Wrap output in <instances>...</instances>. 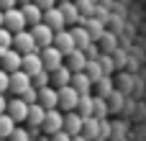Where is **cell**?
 Listing matches in <instances>:
<instances>
[{
    "mask_svg": "<svg viewBox=\"0 0 146 141\" xmlns=\"http://www.w3.org/2000/svg\"><path fill=\"white\" fill-rule=\"evenodd\" d=\"M31 87V77L26 74V72H13V74H8V92H13L15 98H21L26 90Z\"/></svg>",
    "mask_w": 146,
    "mask_h": 141,
    "instance_id": "cell-6",
    "label": "cell"
},
{
    "mask_svg": "<svg viewBox=\"0 0 146 141\" xmlns=\"http://www.w3.org/2000/svg\"><path fill=\"white\" fill-rule=\"evenodd\" d=\"M21 13H23V18H26V26H28V28L44 21V10H41L38 5H33V3H26V5H21Z\"/></svg>",
    "mask_w": 146,
    "mask_h": 141,
    "instance_id": "cell-15",
    "label": "cell"
},
{
    "mask_svg": "<svg viewBox=\"0 0 146 141\" xmlns=\"http://www.w3.org/2000/svg\"><path fill=\"white\" fill-rule=\"evenodd\" d=\"M0 141H8V139H0Z\"/></svg>",
    "mask_w": 146,
    "mask_h": 141,
    "instance_id": "cell-38",
    "label": "cell"
},
{
    "mask_svg": "<svg viewBox=\"0 0 146 141\" xmlns=\"http://www.w3.org/2000/svg\"><path fill=\"white\" fill-rule=\"evenodd\" d=\"M44 23H46V26H49L54 33L67 28V18L62 15V10H59V8H51V10H46V13H44Z\"/></svg>",
    "mask_w": 146,
    "mask_h": 141,
    "instance_id": "cell-11",
    "label": "cell"
},
{
    "mask_svg": "<svg viewBox=\"0 0 146 141\" xmlns=\"http://www.w3.org/2000/svg\"><path fill=\"white\" fill-rule=\"evenodd\" d=\"M10 46H13V33H10V31L3 26V28H0V51L10 49Z\"/></svg>",
    "mask_w": 146,
    "mask_h": 141,
    "instance_id": "cell-26",
    "label": "cell"
},
{
    "mask_svg": "<svg viewBox=\"0 0 146 141\" xmlns=\"http://www.w3.org/2000/svg\"><path fill=\"white\" fill-rule=\"evenodd\" d=\"M72 141H87V139H85V136L80 134V136H72Z\"/></svg>",
    "mask_w": 146,
    "mask_h": 141,
    "instance_id": "cell-34",
    "label": "cell"
},
{
    "mask_svg": "<svg viewBox=\"0 0 146 141\" xmlns=\"http://www.w3.org/2000/svg\"><path fill=\"white\" fill-rule=\"evenodd\" d=\"M21 100L26 103V105H33V103H38V90H33V87H28L23 95H21Z\"/></svg>",
    "mask_w": 146,
    "mask_h": 141,
    "instance_id": "cell-28",
    "label": "cell"
},
{
    "mask_svg": "<svg viewBox=\"0 0 146 141\" xmlns=\"http://www.w3.org/2000/svg\"><path fill=\"white\" fill-rule=\"evenodd\" d=\"M31 3H33V5H38L44 13H46V10H51V8H56V0H31Z\"/></svg>",
    "mask_w": 146,
    "mask_h": 141,
    "instance_id": "cell-29",
    "label": "cell"
},
{
    "mask_svg": "<svg viewBox=\"0 0 146 141\" xmlns=\"http://www.w3.org/2000/svg\"><path fill=\"white\" fill-rule=\"evenodd\" d=\"M3 26H5L10 33H18V31L28 28V26H26V18H23V13H21V8L5 10V13H3Z\"/></svg>",
    "mask_w": 146,
    "mask_h": 141,
    "instance_id": "cell-8",
    "label": "cell"
},
{
    "mask_svg": "<svg viewBox=\"0 0 146 141\" xmlns=\"http://www.w3.org/2000/svg\"><path fill=\"white\" fill-rule=\"evenodd\" d=\"M51 46H56V49H59L64 57H69V54L77 49V44H74V36H72V31H67V28L54 33V44H51Z\"/></svg>",
    "mask_w": 146,
    "mask_h": 141,
    "instance_id": "cell-10",
    "label": "cell"
},
{
    "mask_svg": "<svg viewBox=\"0 0 146 141\" xmlns=\"http://www.w3.org/2000/svg\"><path fill=\"white\" fill-rule=\"evenodd\" d=\"M85 62H87V57L80 51V49H74L69 57H64V67L72 72V74H77V72H82L85 69Z\"/></svg>",
    "mask_w": 146,
    "mask_h": 141,
    "instance_id": "cell-16",
    "label": "cell"
},
{
    "mask_svg": "<svg viewBox=\"0 0 146 141\" xmlns=\"http://www.w3.org/2000/svg\"><path fill=\"white\" fill-rule=\"evenodd\" d=\"M56 92H59V110H62V113H72V110H77L80 95H77V90H74L72 85H67V87H59Z\"/></svg>",
    "mask_w": 146,
    "mask_h": 141,
    "instance_id": "cell-5",
    "label": "cell"
},
{
    "mask_svg": "<svg viewBox=\"0 0 146 141\" xmlns=\"http://www.w3.org/2000/svg\"><path fill=\"white\" fill-rule=\"evenodd\" d=\"M38 57H41V64H44V69H46L49 74L56 72L59 67H64V54H62L56 46H46V49H41Z\"/></svg>",
    "mask_w": 146,
    "mask_h": 141,
    "instance_id": "cell-2",
    "label": "cell"
},
{
    "mask_svg": "<svg viewBox=\"0 0 146 141\" xmlns=\"http://www.w3.org/2000/svg\"><path fill=\"white\" fill-rule=\"evenodd\" d=\"M28 31H31V36H33V41H36L38 51L54 44V31H51V28H49V26H46L44 21H41V23H36V26H31Z\"/></svg>",
    "mask_w": 146,
    "mask_h": 141,
    "instance_id": "cell-4",
    "label": "cell"
},
{
    "mask_svg": "<svg viewBox=\"0 0 146 141\" xmlns=\"http://www.w3.org/2000/svg\"><path fill=\"white\" fill-rule=\"evenodd\" d=\"M82 136L87 141H100V121L98 118H85L82 121Z\"/></svg>",
    "mask_w": 146,
    "mask_h": 141,
    "instance_id": "cell-19",
    "label": "cell"
},
{
    "mask_svg": "<svg viewBox=\"0 0 146 141\" xmlns=\"http://www.w3.org/2000/svg\"><path fill=\"white\" fill-rule=\"evenodd\" d=\"M15 131V123H13V118L8 116V113H3L0 116V139H10V134Z\"/></svg>",
    "mask_w": 146,
    "mask_h": 141,
    "instance_id": "cell-24",
    "label": "cell"
},
{
    "mask_svg": "<svg viewBox=\"0 0 146 141\" xmlns=\"http://www.w3.org/2000/svg\"><path fill=\"white\" fill-rule=\"evenodd\" d=\"M82 118H92V95H80V103H77V110Z\"/></svg>",
    "mask_w": 146,
    "mask_h": 141,
    "instance_id": "cell-23",
    "label": "cell"
},
{
    "mask_svg": "<svg viewBox=\"0 0 146 141\" xmlns=\"http://www.w3.org/2000/svg\"><path fill=\"white\" fill-rule=\"evenodd\" d=\"M62 126H64V113H62L59 108H54V110H46V116H44V123H41V131H44V136H54V134H59V131H62Z\"/></svg>",
    "mask_w": 146,
    "mask_h": 141,
    "instance_id": "cell-3",
    "label": "cell"
},
{
    "mask_svg": "<svg viewBox=\"0 0 146 141\" xmlns=\"http://www.w3.org/2000/svg\"><path fill=\"white\" fill-rule=\"evenodd\" d=\"M5 105H8V98H5V95H0V116L5 113Z\"/></svg>",
    "mask_w": 146,
    "mask_h": 141,
    "instance_id": "cell-33",
    "label": "cell"
},
{
    "mask_svg": "<svg viewBox=\"0 0 146 141\" xmlns=\"http://www.w3.org/2000/svg\"><path fill=\"white\" fill-rule=\"evenodd\" d=\"M31 87H33V90H44V87H49V72L44 69V72L33 74V77H31Z\"/></svg>",
    "mask_w": 146,
    "mask_h": 141,
    "instance_id": "cell-25",
    "label": "cell"
},
{
    "mask_svg": "<svg viewBox=\"0 0 146 141\" xmlns=\"http://www.w3.org/2000/svg\"><path fill=\"white\" fill-rule=\"evenodd\" d=\"M26 3H31V0H18V8H21V5H26Z\"/></svg>",
    "mask_w": 146,
    "mask_h": 141,
    "instance_id": "cell-35",
    "label": "cell"
},
{
    "mask_svg": "<svg viewBox=\"0 0 146 141\" xmlns=\"http://www.w3.org/2000/svg\"><path fill=\"white\" fill-rule=\"evenodd\" d=\"M56 3H62V0H56Z\"/></svg>",
    "mask_w": 146,
    "mask_h": 141,
    "instance_id": "cell-39",
    "label": "cell"
},
{
    "mask_svg": "<svg viewBox=\"0 0 146 141\" xmlns=\"http://www.w3.org/2000/svg\"><path fill=\"white\" fill-rule=\"evenodd\" d=\"M72 82V72L67 69V67H59L56 72H51L49 74V85L54 87V90H59V87H67Z\"/></svg>",
    "mask_w": 146,
    "mask_h": 141,
    "instance_id": "cell-17",
    "label": "cell"
},
{
    "mask_svg": "<svg viewBox=\"0 0 146 141\" xmlns=\"http://www.w3.org/2000/svg\"><path fill=\"white\" fill-rule=\"evenodd\" d=\"M74 5L82 18H95V13H98V0H74Z\"/></svg>",
    "mask_w": 146,
    "mask_h": 141,
    "instance_id": "cell-22",
    "label": "cell"
},
{
    "mask_svg": "<svg viewBox=\"0 0 146 141\" xmlns=\"http://www.w3.org/2000/svg\"><path fill=\"white\" fill-rule=\"evenodd\" d=\"M44 116H46V110H44L38 103H33V105H28L26 123H28V126H41V123H44Z\"/></svg>",
    "mask_w": 146,
    "mask_h": 141,
    "instance_id": "cell-21",
    "label": "cell"
},
{
    "mask_svg": "<svg viewBox=\"0 0 146 141\" xmlns=\"http://www.w3.org/2000/svg\"><path fill=\"white\" fill-rule=\"evenodd\" d=\"M69 85L77 90V95H92V82H90V77H87L85 72L72 74V82H69Z\"/></svg>",
    "mask_w": 146,
    "mask_h": 141,
    "instance_id": "cell-18",
    "label": "cell"
},
{
    "mask_svg": "<svg viewBox=\"0 0 146 141\" xmlns=\"http://www.w3.org/2000/svg\"><path fill=\"white\" fill-rule=\"evenodd\" d=\"M21 72H26L28 77H33V74H38V72H44V64H41L38 51H33V54H26V57H23V62H21Z\"/></svg>",
    "mask_w": 146,
    "mask_h": 141,
    "instance_id": "cell-12",
    "label": "cell"
},
{
    "mask_svg": "<svg viewBox=\"0 0 146 141\" xmlns=\"http://www.w3.org/2000/svg\"><path fill=\"white\" fill-rule=\"evenodd\" d=\"M87 77H90V82H98L103 74H105V69H103V64L98 62V59H87L85 62V69H82Z\"/></svg>",
    "mask_w": 146,
    "mask_h": 141,
    "instance_id": "cell-20",
    "label": "cell"
},
{
    "mask_svg": "<svg viewBox=\"0 0 146 141\" xmlns=\"http://www.w3.org/2000/svg\"><path fill=\"white\" fill-rule=\"evenodd\" d=\"M5 113L13 118V123H15V126H21V123H26V116H28V105H26L21 98H8Z\"/></svg>",
    "mask_w": 146,
    "mask_h": 141,
    "instance_id": "cell-7",
    "label": "cell"
},
{
    "mask_svg": "<svg viewBox=\"0 0 146 141\" xmlns=\"http://www.w3.org/2000/svg\"><path fill=\"white\" fill-rule=\"evenodd\" d=\"M49 141H72V136H69V134H64V131H59V134L49 136Z\"/></svg>",
    "mask_w": 146,
    "mask_h": 141,
    "instance_id": "cell-32",
    "label": "cell"
},
{
    "mask_svg": "<svg viewBox=\"0 0 146 141\" xmlns=\"http://www.w3.org/2000/svg\"><path fill=\"white\" fill-rule=\"evenodd\" d=\"M13 8H18V0H0V10L5 13V10H13Z\"/></svg>",
    "mask_w": 146,
    "mask_h": 141,
    "instance_id": "cell-30",
    "label": "cell"
},
{
    "mask_svg": "<svg viewBox=\"0 0 146 141\" xmlns=\"http://www.w3.org/2000/svg\"><path fill=\"white\" fill-rule=\"evenodd\" d=\"M31 141H49V136H46V139H44V136H41V139H31Z\"/></svg>",
    "mask_w": 146,
    "mask_h": 141,
    "instance_id": "cell-36",
    "label": "cell"
},
{
    "mask_svg": "<svg viewBox=\"0 0 146 141\" xmlns=\"http://www.w3.org/2000/svg\"><path fill=\"white\" fill-rule=\"evenodd\" d=\"M5 92H8V72L0 69V95H5Z\"/></svg>",
    "mask_w": 146,
    "mask_h": 141,
    "instance_id": "cell-31",
    "label": "cell"
},
{
    "mask_svg": "<svg viewBox=\"0 0 146 141\" xmlns=\"http://www.w3.org/2000/svg\"><path fill=\"white\" fill-rule=\"evenodd\" d=\"M82 121H85V118H82L80 113H74V110H72V113H64V126H62V131L69 134V136H80V134H82Z\"/></svg>",
    "mask_w": 146,
    "mask_h": 141,
    "instance_id": "cell-14",
    "label": "cell"
},
{
    "mask_svg": "<svg viewBox=\"0 0 146 141\" xmlns=\"http://www.w3.org/2000/svg\"><path fill=\"white\" fill-rule=\"evenodd\" d=\"M10 49H15L21 57L38 51V46H36V41H33V36H31V31H28V28H23V31L13 33V46H10Z\"/></svg>",
    "mask_w": 146,
    "mask_h": 141,
    "instance_id": "cell-1",
    "label": "cell"
},
{
    "mask_svg": "<svg viewBox=\"0 0 146 141\" xmlns=\"http://www.w3.org/2000/svg\"><path fill=\"white\" fill-rule=\"evenodd\" d=\"M38 105L44 108V110H54V108H59V92L49 85V87H44V90H38Z\"/></svg>",
    "mask_w": 146,
    "mask_h": 141,
    "instance_id": "cell-13",
    "label": "cell"
},
{
    "mask_svg": "<svg viewBox=\"0 0 146 141\" xmlns=\"http://www.w3.org/2000/svg\"><path fill=\"white\" fill-rule=\"evenodd\" d=\"M8 141H31V136H28L26 126H15V131L10 134V139H8Z\"/></svg>",
    "mask_w": 146,
    "mask_h": 141,
    "instance_id": "cell-27",
    "label": "cell"
},
{
    "mask_svg": "<svg viewBox=\"0 0 146 141\" xmlns=\"http://www.w3.org/2000/svg\"><path fill=\"white\" fill-rule=\"evenodd\" d=\"M0 28H3V10H0Z\"/></svg>",
    "mask_w": 146,
    "mask_h": 141,
    "instance_id": "cell-37",
    "label": "cell"
},
{
    "mask_svg": "<svg viewBox=\"0 0 146 141\" xmlns=\"http://www.w3.org/2000/svg\"><path fill=\"white\" fill-rule=\"evenodd\" d=\"M21 62H23V57H21L15 49L0 51V69H3V72H8V74L18 72V69H21Z\"/></svg>",
    "mask_w": 146,
    "mask_h": 141,
    "instance_id": "cell-9",
    "label": "cell"
}]
</instances>
